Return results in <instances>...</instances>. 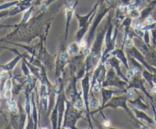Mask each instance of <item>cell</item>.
Returning <instances> with one entry per match:
<instances>
[{
    "label": "cell",
    "instance_id": "obj_1",
    "mask_svg": "<svg viewBox=\"0 0 156 129\" xmlns=\"http://www.w3.org/2000/svg\"><path fill=\"white\" fill-rule=\"evenodd\" d=\"M108 21L105 27H101L97 33V36L95 40L93 42L90 49V53L87 56L86 61H85V73H89L95 68L96 65L98 63L102 56V48H103V43L105 41V34H106L107 29L108 27Z\"/></svg>",
    "mask_w": 156,
    "mask_h": 129
},
{
    "label": "cell",
    "instance_id": "obj_2",
    "mask_svg": "<svg viewBox=\"0 0 156 129\" xmlns=\"http://www.w3.org/2000/svg\"><path fill=\"white\" fill-rule=\"evenodd\" d=\"M133 90H129L126 91V94L124 96H120V97H113L108 103L105 104V106H104L103 109H105V108H112V109H117L118 107H121L123 109H124L126 112H128L129 116L131 117L132 119H133L135 121H136L135 117L134 115H133L132 112L129 110V109L128 108V106H126V102L127 100H129V99L133 98Z\"/></svg>",
    "mask_w": 156,
    "mask_h": 129
},
{
    "label": "cell",
    "instance_id": "obj_3",
    "mask_svg": "<svg viewBox=\"0 0 156 129\" xmlns=\"http://www.w3.org/2000/svg\"><path fill=\"white\" fill-rule=\"evenodd\" d=\"M66 110L65 111V117H64V123L62 125L63 128H76V123L78 119L83 118L79 112V109L76 108L71 107V103L66 101Z\"/></svg>",
    "mask_w": 156,
    "mask_h": 129
},
{
    "label": "cell",
    "instance_id": "obj_4",
    "mask_svg": "<svg viewBox=\"0 0 156 129\" xmlns=\"http://www.w3.org/2000/svg\"><path fill=\"white\" fill-rule=\"evenodd\" d=\"M129 84V82L121 80V78L117 75V73L114 72V69L113 68H110L106 74V77L104 82L102 83L103 87H117L120 90H126L125 87Z\"/></svg>",
    "mask_w": 156,
    "mask_h": 129
},
{
    "label": "cell",
    "instance_id": "obj_5",
    "mask_svg": "<svg viewBox=\"0 0 156 129\" xmlns=\"http://www.w3.org/2000/svg\"><path fill=\"white\" fill-rule=\"evenodd\" d=\"M90 74L85 73V76L82 79V94H83V100L85 102V109H86L87 116H88V121H89L91 126V118H90V109L89 104H88V95L91 91V84H90ZM92 127V126H91Z\"/></svg>",
    "mask_w": 156,
    "mask_h": 129
},
{
    "label": "cell",
    "instance_id": "obj_6",
    "mask_svg": "<svg viewBox=\"0 0 156 129\" xmlns=\"http://www.w3.org/2000/svg\"><path fill=\"white\" fill-rule=\"evenodd\" d=\"M136 77H134L133 80L132 82H130V83H129V86L126 87V90H129L131 89V88H135V89H140V90L143 91V93H144L146 95V97H148V98L149 99V100H151V102L152 103H155V100H154L153 97H152V96L150 95V94L149 93L146 91V87H145V85H144V81H143V79L140 78V76L139 77V76H136L135 75Z\"/></svg>",
    "mask_w": 156,
    "mask_h": 129
},
{
    "label": "cell",
    "instance_id": "obj_7",
    "mask_svg": "<svg viewBox=\"0 0 156 129\" xmlns=\"http://www.w3.org/2000/svg\"><path fill=\"white\" fill-rule=\"evenodd\" d=\"M101 96H102L101 106L100 109H99L98 110H96L93 112H90V115H92L93 114L96 113L97 112L103 110L104 106H105V104H106V103H108V102L109 101L111 98H112L113 95H114V93H123V92H126V91H127V90H119V91L112 90L106 89V87H101Z\"/></svg>",
    "mask_w": 156,
    "mask_h": 129
},
{
    "label": "cell",
    "instance_id": "obj_8",
    "mask_svg": "<svg viewBox=\"0 0 156 129\" xmlns=\"http://www.w3.org/2000/svg\"><path fill=\"white\" fill-rule=\"evenodd\" d=\"M120 60L119 59H117L116 56H112V57H111L109 59L108 58V59H107L106 61H105V64L106 65H109L111 68H113L114 70L116 71V73L117 74V75L119 76L120 77H121L122 79H123V80H125V81H127L129 82V80H128L127 78H126V77H124V75L123 74V73H122L121 70H120Z\"/></svg>",
    "mask_w": 156,
    "mask_h": 129
},
{
    "label": "cell",
    "instance_id": "obj_9",
    "mask_svg": "<svg viewBox=\"0 0 156 129\" xmlns=\"http://www.w3.org/2000/svg\"><path fill=\"white\" fill-rule=\"evenodd\" d=\"M8 49L11 50V51L15 52L16 53H18V56H17L16 57H15V59H13V60H12L11 62H9V63L5 64V65H0V71H9V72L12 71V70L15 68V67L16 66V65L18 64V62H19V61L21 59V58H22V57H21V55L19 54V53H18L17 50L12 49H9V48H8Z\"/></svg>",
    "mask_w": 156,
    "mask_h": 129
},
{
    "label": "cell",
    "instance_id": "obj_10",
    "mask_svg": "<svg viewBox=\"0 0 156 129\" xmlns=\"http://www.w3.org/2000/svg\"><path fill=\"white\" fill-rule=\"evenodd\" d=\"M98 4H99V2H98L97 4L94 5V8H92V10H91V12L88 14V15H85V16H81V15H79L78 13L76 14V18H77L78 21H79V28H82V27H83L84 26H85L86 24H88V22H89L90 20H91V16H92V15L96 12V11H97V7H98Z\"/></svg>",
    "mask_w": 156,
    "mask_h": 129
},
{
    "label": "cell",
    "instance_id": "obj_11",
    "mask_svg": "<svg viewBox=\"0 0 156 129\" xmlns=\"http://www.w3.org/2000/svg\"><path fill=\"white\" fill-rule=\"evenodd\" d=\"M111 56H114L120 60V62L124 65V66L127 68V70L130 69L129 65L128 64L127 58L126 57V55L123 53V49H114L112 52L111 53Z\"/></svg>",
    "mask_w": 156,
    "mask_h": 129
},
{
    "label": "cell",
    "instance_id": "obj_12",
    "mask_svg": "<svg viewBox=\"0 0 156 129\" xmlns=\"http://www.w3.org/2000/svg\"><path fill=\"white\" fill-rule=\"evenodd\" d=\"M132 111L135 113L136 117V118L140 120H143V121H146L147 122H149V124H155V120L153 118H152L151 117H149L144 111L140 110V109H135V108H132Z\"/></svg>",
    "mask_w": 156,
    "mask_h": 129
},
{
    "label": "cell",
    "instance_id": "obj_13",
    "mask_svg": "<svg viewBox=\"0 0 156 129\" xmlns=\"http://www.w3.org/2000/svg\"><path fill=\"white\" fill-rule=\"evenodd\" d=\"M138 95L139 97H137L134 101H130V100H129V101H128L129 104H130L131 106H133L132 108H135V109H140V110H143V111L149 110V105L143 103V101H142V97H140L139 93Z\"/></svg>",
    "mask_w": 156,
    "mask_h": 129
},
{
    "label": "cell",
    "instance_id": "obj_14",
    "mask_svg": "<svg viewBox=\"0 0 156 129\" xmlns=\"http://www.w3.org/2000/svg\"><path fill=\"white\" fill-rule=\"evenodd\" d=\"M142 75L143 76V77H144V79L146 80V81L149 83V86L152 87H153L155 86L153 83V73L150 72V71H148L147 69H143V72H142Z\"/></svg>",
    "mask_w": 156,
    "mask_h": 129
},
{
    "label": "cell",
    "instance_id": "obj_15",
    "mask_svg": "<svg viewBox=\"0 0 156 129\" xmlns=\"http://www.w3.org/2000/svg\"><path fill=\"white\" fill-rule=\"evenodd\" d=\"M79 49H80V46H79V42L76 41V42L70 44L69 46L67 49V52L69 54V56H76L79 53Z\"/></svg>",
    "mask_w": 156,
    "mask_h": 129
},
{
    "label": "cell",
    "instance_id": "obj_16",
    "mask_svg": "<svg viewBox=\"0 0 156 129\" xmlns=\"http://www.w3.org/2000/svg\"><path fill=\"white\" fill-rule=\"evenodd\" d=\"M33 9H34V6H30V8H29L28 9H27V12H25V13L24 14V15H23V18L22 20H21V23H20V24H26V23L28 21V20L30 19V15H31L32 12H33Z\"/></svg>",
    "mask_w": 156,
    "mask_h": 129
},
{
    "label": "cell",
    "instance_id": "obj_17",
    "mask_svg": "<svg viewBox=\"0 0 156 129\" xmlns=\"http://www.w3.org/2000/svg\"><path fill=\"white\" fill-rule=\"evenodd\" d=\"M20 1H12L9 2L4 3V4L0 5V12L3 10H6V9H9L10 8L13 7V6H16L19 3Z\"/></svg>",
    "mask_w": 156,
    "mask_h": 129
},
{
    "label": "cell",
    "instance_id": "obj_18",
    "mask_svg": "<svg viewBox=\"0 0 156 129\" xmlns=\"http://www.w3.org/2000/svg\"><path fill=\"white\" fill-rule=\"evenodd\" d=\"M140 15V13L138 8L133 9V10L130 11L129 13V17L132 18V19H138Z\"/></svg>",
    "mask_w": 156,
    "mask_h": 129
},
{
    "label": "cell",
    "instance_id": "obj_19",
    "mask_svg": "<svg viewBox=\"0 0 156 129\" xmlns=\"http://www.w3.org/2000/svg\"><path fill=\"white\" fill-rule=\"evenodd\" d=\"M149 30H144V36H143V41L146 42V45L150 46L149 45V41H150V37H149Z\"/></svg>",
    "mask_w": 156,
    "mask_h": 129
},
{
    "label": "cell",
    "instance_id": "obj_20",
    "mask_svg": "<svg viewBox=\"0 0 156 129\" xmlns=\"http://www.w3.org/2000/svg\"><path fill=\"white\" fill-rule=\"evenodd\" d=\"M151 32H152V42L153 45L156 47V24L151 29Z\"/></svg>",
    "mask_w": 156,
    "mask_h": 129
},
{
    "label": "cell",
    "instance_id": "obj_21",
    "mask_svg": "<svg viewBox=\"0 0 156 129\" xmlns=\"http://www.w3.org/2000/svg\"><path fill=\"white\" fill-rule=\"evenodd\" d=\"M91 106L93 108H99L100 107V103H99L98 100L94 98V96L92 95V100L91 101Z\"/></svg>",
    "mask_w": 156,
    "mask_h": 129
},
{
    "label": "cell",
    "instance_id": "obj_22",
    "mask_svg": "<svg viewBox=\"0 0 156 129\" xmlns=\"http://www.w3.org/2000/svg\"><path fill=\"white\" fill-rule=\"evenodd\" d=\"M18 25H5V24H0V29H3V28H13V27H18Z\"/></svg>",
    "mask_w": 156,
    "mask_h": 129
},
{
    "label": "cell",
    "instance_id": "obj_23",
    "mask_svg": "<svg viewBox=\"0 0 156 129\" xmlns=\"http://www.w3.org/2000/svg\"><path fill=\"white\" fill-rule=\"evenodd\" d=\"M152 110H153V112H154V115H155V118H154V120H155V122L156 124V107L155 106H154L153 103H152Z\"/></svg>",
    "mask_w": 156,
    "mask_h": 129
},
{
    "label": "cell",
    "instance_id": "obj_24",
    "mask_svg": "<svg viewBox=\"0 0 156 129\" xmlns=\"http://www.w3.org/2000/svg\"><path fill=\"white\" fill-rule=\"evenodd\" d=\"M54 1H55V0H47V2H46L45 4H44V7L47 8V6L50 5L51 4L52 2H53Z\"/></svg>",
    "mask_w": 156,
    "mask_h": 129
},
{
    "label": "cell",
    "instance_id": "obj_25",
    "mask_svg": "<svg viewBox=\"0 0 156 129\" xmlns=\"http://www.w3.org/2000/svg\"><path fill=\"white\" fill-rule=\"evenodd\" d=\"M148 5L153 6V7H155L156 6V0H152V1H149V3Z\"/></svg>",
    "mask_w": 156,
    "mask_h": 129
},
{
    "label": "cell",
    "instance_id": "obj_26",
    "mask_svg": "<svg viewBox=\"0 0 156 129\" xmlns=\"http://www.w3.org/2000/svg\"><path fill=\"white\" fill-rule=\"evenodd\" d=\"M30 60H29V62H30V63H32V62H33V57L30 58ZM35 62V65H41V64H40V62H38V61H36V62Z\"/></svg>",
    "mask_w": 156,
    "mask_h": 129
},
{
    "label": "cell",
    "instance_id": "obj_27",
    "mask_svg": "<svg viewBox=\"0 0 156 129\" xmlns=\"http://www.w3.org/2000/svg\"><path fill=\"white\" fill-rule=\"evenodd\" d=\"M152 92L154 95L156 96V86L155 85L153 87H152Z\"/></svg>",
    "mask_w": 156,
    "mask_h": 129
},
{
    "label": "cell",
    "instance_id": "obj_28",
    "mask_svg": "<svg viewBox=\"0 0 156 129\" xmlns=\"http://www.w3.org/2000/svg\"><path fill=\"white\" fill-rule=\"evenodd\" d=\"M103 1H104V0H100V3H101V5H102V2H103Z\"/></svg>",
    "mask_w": 156,
    "mask_h": 129
},
{
    "label": "cell",
    "instance_id": "obj_29",
    "mask_svg": "<svg viewBox=\"0 0 156 129\" xmlns=\"http://www.w3.org/2000/svg\"><path fill=\"white\" fill-rule=\"evenodd\" d=\"M71 1L72 0H69V2H71Z\"/></svg>",
    "mask_w": 156,
    "mask_h": 129
},
{
    "label": "cell",
    "instance_id": "obj_30",
    "mask_svg": "<svg viewBox=\"0 0 156 129\" xmlns=\"http://www.w3.org/2000/svg\"><path fill=\"white\" fill-rule=\"evenodd\" d=\"M0 97H1V91H0Z\"/></svg>",
    "mask_w": 156,
    "mask_h": 129
},
{
    "label": "cell",
    "instance_id": "obj_31",
    "mask_svg": "<svg viewBox=\"0 0 156 129\" xmlns=\"http://www.w3.org/2000/svg\"><path fill=\"white\" fill-rule=\"evenodd\" d=\"M155 107H156V106H155Z\"/></svg>",
    "mask_w": 156,
    "mask_h": 129
}]
</instances>
